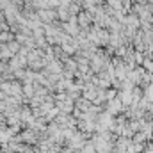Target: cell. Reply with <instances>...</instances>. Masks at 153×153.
Listing matches in <instances>:
<instances>
[{"label":"cell","mask_w":153,"mask_h":153,"mask_svg":"<svg viewBox=\"0 0 153 153\" xmlns=\"http://www.w3.org/2000/svg\"><path fill=\"white\" fill-rule=\"evenodd\" d=\"M22 139H25V141H29V142H34V141H36V135H32V132H25V134L22 135Z\"/></svg>","instance_id":"1"}]
</instances>
